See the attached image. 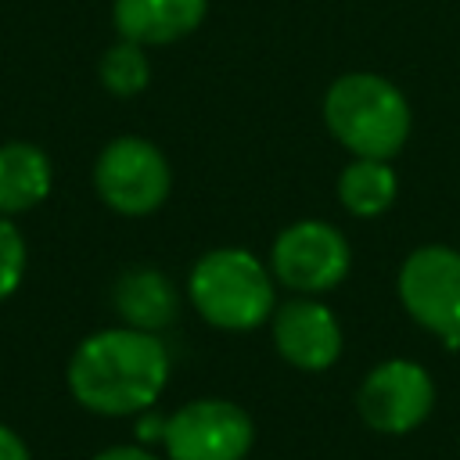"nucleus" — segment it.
Segmentation results:
<instances>
[{
    "label": "nucleus",
    "instance_id": "423d86ee",
    "mask_svg": "<svg viewBox=\"0 0 460 460\" xmlns=\"http://www.w3.org/2000/svg\"><path fill=\"white\" fill-rule=\"evenodd\" d=\"M352 266V248L345 234L327 219L288 223L270 248V273L295 295H327L334 291Z\"/></svg>",
    "mask_w": 460,
    "mask_h": 460
},
{
    "label": "nucleus",
    "instance_id": "0eeeda50",
    "mask_svg": "<svg viewBox=\"0 0 460 460\" xmlns=\"http://www.w3.org/2000/svg\"><path fill=\"white\" fill-rule=\"evenodd\" d=\"M255 442L252 417L230 399H194L165 417L169 460H244Z\"/></svg>",
    "mask_w": 460,
    "mask_h": 460
},
{
    "label": "nucleus",
    "instance_id": "6e6552de",
    "mask_svg": "<svg viewBox=\"0 0 460 460\" xmlns=\"http://www.w3.org/2000/svg\"><path fill=\"white\" fill-rule=\"evenodd\" d=\"M356 406L367 428L381 435H406L431 417L435 381L413 359H385L363 377Z\"/></svg>",
    "mask_w": 460,
    "mask_h": 460
},
{
    "label": "nucleus",
    "instance_id": "9b49d317",
    "mask_svg": "<svg viewBox=\"0 0 460 460\" xmlns=\"http://www.w3.org/2000/svg\"><path fill=\"white\" fill-rule=\"evenodd\" d=\"M115 313L122 316L126 327L137 331H151L158 334L162 327H169L180 313V295L172 288V280L155 270V266H133L115 280L111 291Z\"/></svg>",
    "mask_w": 460,
    "mask_h": 460
},
{
    "label": "nucleus",
    "instance_id": "f8f14e48",
    "mask_svg": "<svg viewBox=\"0 0 460 460\" xmlns=\"http://www.w3.org/2000/svg\"><path fill=\"white\" fill-rule=\"evenodd\" d=\"M54 187V165L43 147L29 140L0 144V216H22L47 201Z\"/></svg>",
    "mask_w": 460,
    "mask_h": 460
},
{
    "label": "nucleus",
    "instance_id": "ddd939ff",
    "mask_svg": "<svg viewBox=\"0 0 460 460\" xmlns=\"http://www.w3.org/2000/svg\"><path fill=\"white\" fill-rule=\"evenodd\" d=\"M399 198V176L388 158H352L338 172V201L356 219L385 216Z\"/></svg>",
    "mask_w": 460,
    "mask_h": 460
},
{
    "label": "nucleus",
    "instance_id": "f257e3e1",
    "mask_svg": "<svg viewBox=\"0 0 460 460\" xmlns=\"http://www.w3.org/2000/svg\"><path fill=\"white\" fill-rule=\"evenodd\" d=\"M169 381V349L137 327H104L79 341L68 359V388L101 417H129L155 406Z\"/></svg>",
    "mask_w": 460,
    "mask_h": 460
},
{
    "label": "nucleus",
    "instance_id": "4468645a",
    "mask_svg": "<svg viewBox=\"0 0 460 460\" xmlns=\"http://www.w3.org/2000/svg\"><path fill=\"white\" fill-rule=\"evenodd\" d=\"M97 72H101V83H104L108 93H115V97H137L151 83L147 47H140L133 40H119V43H111L104 50Z\"/></svg>",
    "mask_w": 460,
    "mask_h": 460
},
{
    "label": "nucleus",
    "instance_id": "f03ea898",
    "mask_svg": "<svg viewBox=\"0 0 460 460\" xmlns=\"http://www.w3.org/2000/svg\"><path fill=\"white\" fill-rule=\"evenodd\" d=\"M327 133L352 158H395L413 129L402 90L377 72H345L323 93Z\"/></svg>",
    "mask_w": 460,
    "mask_h": 460
},
{
    "label": "nucleus",
    "instance_id": "2eb2a0df",
    "mask_svg": "<svg viewBox=\"0 0 460 460\" xmlns=\"http://www.w3.org/2000/svg\"><path fill=\"white\" fill-rule=\"evenodd\" d=\"M25 262H29V252H25V237L18 234V226L0 216V302L11 298L25 277Z\"/></svg>",
    "mask_w": 460,
    "mask_h": 460
},
{
    "label": "nucleus",
    "instance_id": "39448f33",
    "mask_svg": "<svg viewBox=\"0 0 460 460\" xmlns=\"http://www.w3.org/2000/svg\"><path fill=\"white\" fill-rule=\"evenodd\" d=\"M93 187L119 216H151L169 201L172 165L147 137H115L93 162Z\"/></svg>",
    "mask_w": 460,
    "mask_h": 460
},
{
    "label": "nucleus",
    "instance_id": "7ed1b4c3",
    "mask_svg": "<svg viewBox=\"0 0 460 460\" xmlns=\"http://www.w3.org/2000/svg\"><path fill=\"white\" fill-rule=\"evenodd\" d=\"M187 298L198 316L219 331H255L277 309V280L248 248H212L187 277Z\"/></svg>",
    "mask_w": 460,
    "mask_h": 460
},
{
    "label": "nucleus",
    "instance_id": "1a4fd4ad",
    "mask_svg": "<svg viewBox=\"0 0 460 460\" xmlns=\"http://www.w3.org/2000/svg\"><path fill=\"white\" fill-rule=\"evenodd\" d=\"M273 345L284 363L305 374L331 370L341 356L345 334L327 302L316 295H295L273 309Z\"/></svg>",
    "mask_w": 460,
    "mask_h": 460
},
{
    "label": "nucleus",
    "instance_id": "dca6fc26",
    "mask_svg": "<svg viewBox=\"0 0 460 460\" xmlns=\"http://www.w3.org/2000/svg\"><path fill=\"white\" fill-rule=\"evenodd\" d=\"M0 460H29L25 442H22L7 424H0Z\"/></svg>",
    "mask_w": 460,
    "mask_h": 460
},
{
    "label": "nucleus",
    "instance_id": "9d476101",
    "mask_svg": "<svg viewBox=\"0 0 460 460\" xmlns=\"http://www.w3.org/2000/svg\"><path fill=\"white\" fill-rule=\"evenodd\" d=\"M208 14V0H115L111 22L119 40H133L140 47H165L194 29H201Z\"/></svg>",
    "mask_w": 460,
    "mask_h": 460
},
{
    "label": "nucleus",
    "instance_id": "20e7f679",
    "mask_svg": "<svg viewBox=\"0 0 460 460\" xmlns=\"http://www.w3.org/2000/svg\"><path fill=\"white\" fill-rule=\"evenodd\" d=\"M395 291L417 327L435 334L446 349H460V248H413L399 266Z\"/></svg>",
    "mask_w": 460,
    "mask_h": 460
},
{
    "label": "nucleus",
    "instance_id": "f3484780",
    "mask_svg": "<svg viewBox=\"0 0 460 460\" xmlns=\"http://www.w3.org/2000/svg\"><path fill=\"white\" fill-rule=\"evenodd\" d=\"M93 460H158V456L151 449H144V446H111V449L97 453Z\"/></svg>",
    "mask_w": 460,
    "mask_h": 460
}]
</instances>
